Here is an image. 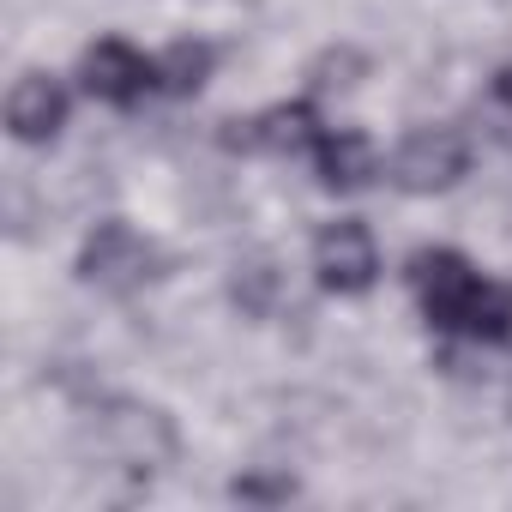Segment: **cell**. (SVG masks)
<instances>
[{
  "mask_svg": "<svg viewBox=\"0 0 512 512\" xmlns=\"http://www.w3.org/2000/svg\"><path fill=\"white\" fill-rule=\"evenodd\" d=\"M314 272H320L326 290H338V296H362V290L380 278V247H374L368 223H356V217L326 223L320 241H314Z\"/></svg>",
  "mask_w": 512,
  "mask_h": 512,
  "instance_id": "277c9868",
  "label": "cell"
},
{
  "mask_svg": "<svg viewBox=\"0 0 512 512\" xmlns=\"http://www.w3.org/2000/svg\"><path fill=\"white\" fill-rule=\"evenodd\" d=\"M410 284L422 296V314L434 332H458L470 344H506L512 338V290L482 278L464 253L428 247L410 260Z\"/></svg>",
  "mask_w": 512,
  "mask_h": 512,
  "instance_id": "6da1fadb",
  "label": "cell"
},
{
  "mask_svg": "<svg viewBox=\"0 0 512 512\" xmlns=\"http://www.w3.org/2000/svg\"><path fill=\"white\" fill-rule=\"evenodd\" d=\"M494 91H500V103H512V67H506V73L494 79Z\"/></svg>",
  "mask_w": 512,
  "mask_h": 512,
  "instance_id": "8fae6325",
  "label": "cell"
},
{
  "mask_svg": "<svg viewBox=\"0 0 512 512\" xmlns=\"http://www.w3.org/2000/svg\"><path fill=\"white\" fill-rule=\"evenodd\" d=\"M464 169H470V145L452 127H416L392 157V181L404 193H446Z\"/></svg>",
  "mask_w": 512,
  "mask_h": 512,
  "instance_id": "3957f363",
  "label": "cell"
},
{
  "mask_svg": "<svg viewBox=\"0 0 512 512\" xmlns=\"http://www.w3.org/2000/svg\"><path fill=\"white\" fill-rule=\"evenodd\" d=\"M235 151H308L320 145V121L308 103H284V109H266V115H253V121H235V133H223Z\"/></svg>",
  "mask_w": 512,
  "mask_h": 512,
  "instance_id": "52a82bcc",
  "label": "cell"
},
{
  "mask_svg": "<svg viewBox=\"0 0 512 512\" xmlns=\"http://www.w3.org/2000/svg\"><path fill=\"white\" fill-rule=\"evenodd\" d=\"M266 494H296L290 482H235V500H266Z\"/></svg>",
  "mask_w": 512,
  "mask_h": 512,
  "instance_id": "30bf717a",
  "label": "cell"
},
{
  "mask_svg": "<svg viewBox=\"0 0 512 512\" xmlns=\"http://www.w3.org/2000/svg\"><path fill=\"white\" fill-rule=\"evenodd\" d=\"M7 127H13V139H25V145L55 139V133L67 127V91H61L49 73H25V79L7 91Z\"/></svg>",
  "mask_w": 512,
  "mask_h": 512,
  "instance_id": "8992f818",
  "label": "cell"
},
{
  "mask_svg": "<svg viewBox=\"0 0 512 512\" xmlns=\"http://www.w3.org/2000/svg\"><path fill=\"white\" fill-rule=\"evenodd\" d=\"M205 73H211V49H205V43H175V49L157 61V85L175 91V97H193V91L205 85Z\"/></svg>",
  "mask_w": 512,
  "mask_h": 512,
  "instance_id": "9c48e42d",
  "label": "cell"
},
{
  "mask_svg": "<svg viewBox=\"0 0 512 512\" xmlns=\"http://www.w3.org/2000/svg\"><path fill=\"white\" fill-rule=\"evenodd\" d=\"M157 266H163V253H157L133 223H121V217L97 223V229L85 235V247H79V278L97 284V290H115V296L151 284Z\"/></svg>",
  "mask_w": 512,
  "mask_h": 512,
  "instance_id": "7a4b0ae2",
  "label": "cell"
},
{
  "mask_svg": "<svg viewBox=\"0 0 512 512\" xmlns=\"http://www.w3.org/2000/svg\"><path fill=\"white\" fill-rule=\"evenodd\" d=\"M314 163H320V181L332 193H356V187L374 181V145L362 133H320Z\"/></svg>",
  "mask_w": 512,
  "mask_h": 512,
  "instance_id": "ba28073f",
  "label": "cell"
},
{
  "mask_svg": "<svg viewBox=\"0 0 512 512\" xmlns=\"http://www.w3.org/2000/svg\"><path fill=\"white\" fill-rule=\"evenodd\" d=\"M79 79H85V91L97 97V103H115V109H133L151 85H157V67L139 55V49H127V43H97V49H85V61H79Z\"/></svg>",
  "mask_w": 512,
  "mask_h": 512,
  "instance_id": "5b68a950",
  "label": "cell"
}]
</instances>
